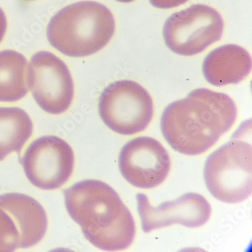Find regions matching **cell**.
Returning <instances> with one entry per match:
<instances>
[{"label": "cell", "instance_id": "10", "mask_svg": "<svg viewBox=\"0 0 252 252\" xmlns=\"http://www.w3.org/2000/svg\"><path fill=\"white\" fill-rule=\"evenodd\" d=\"M136 198L142 229L146 233L173 224L200 227L208 222L211 215V205L206 198L194 192L184 194L157 207L151 205L145 194L138 193Z\"/></svg>", "mask_w": 252, "mask_h": 252}, {"label": "cell", "instance_id": "19", "mask_svg": "<svg viewBox=\"0 0 252 252\" xmlns=\"http://www.w3.org/2000/svg\"><path fill=\"white\" fill-rule=\"evenodd\" d=\"M26 1H33V0H26Z\"/></svg>", "mask_w": 252, "mask_h": 252}, {"label": "cell", "instance_id": "7", "mask_svg": "<svg viewBox=\"0 0 252 252\" xmlns=\"http://www.w3.org/2000/svg\"><path fill=\"white\" fill-rule=\"evenodd\" d=\"M27 83L37 105L47 113L61 115L72 103L74 87L70 70L50 52H38L32 56Z\"/></svg>", "mask_w": 252, "mask_h": 252}, {"label": "cell", "instance_id": "16", "mask_svg": "<svg viewBox=\"0 0 252 252\" xmlns=\"http://www.w3.org/2000/svg\"><path fill=\"white\" fill-rule=\"evenodd\" d=\"M150 3L156 8L161 9L175 8L188 2L189 0H149Z\"/></svg>", "mask_w": 252, "mask_h": 252}, {"label": "cell", "instance_id": "6", "mask_svg": "<svg viewBox=\"0 0 252 252\" xmlns=\"http://www.w3.org/2000/svg\"><path fill=\"white\" fill-rule=\"evenodd\" d=\"M220 14L206 5L195 4L170 15L163 28L166 46L180 56L202 53L223 36Z\"/></svg>", "mask_w": 252, "mask_h": 252}, {"label": "cell", "instance_id": "3", "mask_svg": "<svg viewBox=\"0 0 252 252\" xmlns=\"http://www.w3.org/2000/svg\"><path fill=\"white\" fill-rule=\"evenodd\" d=\"M113 14L103 4L82 1L62 8L47 26L49 43L69 57H85L103 49L115 33Z\"/></svg>", "mask_w": 252, "mask_h": 252}, {"label": "cell", "instance_id": "17", "mask_svg": "<svg viewBox=\"0 0 252 252\" xmlns=\"http://www.w3.org/2000/svg\"><path fill=\"white\" fill-rule=\"evenodd\" d=\"M7 28V20L2 8L0 7V43L3 39Z\"/></svg>", "mask_w": 252, "mask_h": 252}, {"label": "cell", "instance_id": "5", "mask_svg": "<svg viewBox=\"0 0 252 252\" xmlns=\"http://www.w3.org/2000/svg\"><path fill=\"white\" fill-rule=\"evenodd\" d=\"M98 113L115 133L135 134L145 130L153 120V98L138 83L118 80L110 84L100 95Z\"/></svg>", "mask_w": 252, "mask_h": 252}, {"label": "cell", "instance_id": "11", "mask_svg": "<svg viewBox=\"0 0 252 252\" xmlns=\"http://www.w3.org/2000/svg\"><path fill=\"white\" fill-rule=\"evenodd\" d=\"M0 208L12 217L20 233L19 248L28 249L39 243L47 229L46 211L29 195L5 193L0 195Z\"/></svg>", "mask_w": 252, "mask_h": 252}, {"label": "cell", "instance_id": "18", "mask_svg": "<svg viewBox=\"0 0 252 252\" xmlns=\"http://www.w3.org/2000/svg\"><path fill=\"white\" fill-rule=\"evenodd\" d=\"M118 2H125V3H128V2H133L134 0H116Z\"/></svg>", "mask_w": 252, "mask_h": 252}, {"label": "cell", "instance_id": "13", "mask_svg": "<svg viewBox=\"0 0 252 252\" xmlns=\"http://www.w3.org/2000/svg\"><path fill=\"white\" fill-rule=\"evenodd\" d=\"M33 123L25 111L0 107V161L11 153H19L32 133Z\"/></svg>", "mask_w": 252, "mask_h": 252}, {"label": "cell", "instance_id": "1", "mask_svg": "<svg viewBox=\"0 0 252 252\" xmlns=\"http://www.w3.org/2000/svg\"><path fill=\"white\" fill-rule=\"evenodd\" d=\"M236 118L237 108L229 95L196 89L164 108L160 130L173 149L187 156H198L216 144Z\"/></svg>", "mask_w": 252, "mask_h": 252}, {"label": "cell", "instance_id": "15", "mask_svg": "<svg viewBox=\"0 0 252 252\" xmlns=\"http://www.w3.org/2000/svg\"><path fill=\"white\" fill-rule=\"evenodd\" d=\"M19 243L20 233L13 219L0 208V252H15Z\"/></svg>", "mask_w": 252, "mask_h": 252}, {"label": "cell", "instance_id": "12", "mask_svg": "<svg viewBox=\"0 0 252 252\" xmlns=\"http://www.w3.org/2000/svg\"><path fill=\"white\" fill-rule=\"evenodd\" d=\"M252 57L242 46L227 44L214 49L202 64L204 77L215 87L237 84L252 70Z\"/></svg>", "mask_w": 252, "mask_h": 252}, {"label": "cell", "instance_id": "8", "mask_svg": "<svg viewBox=\"0 0 252 252\" xmlns=\"http://www.w3.org/2000/svg\"><path fill=\"white\" fill-rule=\"evenodd\" d=\"M20 162L33 186L41 189H56L67 182L72 174L74 152L62 138L43 136L28 146Z\"/></svg>", "mask_w": 252, "mask_h": 252}, {"label": "cell", "instance_id": "9", "mask_svg": "<svg viewBox=\"0 0 252 252\" xmlns=\"http://www.w3.org/2000/svg\"><path fill=\"white\" fill-rule=\"evenodd\" d=\"M121 174L133 187L153 189L162 184L170 170L167 151L156 139L140 136L122 148L118 158Z\"/></svg>", "mask_w": 252, "mask_h": 252}, {"label": "cell", "instance_id": "4", "mask_svg": "<svg viewBox=\"0 0 252 252\" xmlns=\"http://www.w3.org/2000/svg\"><path fill=\"white\" fill-rule=\"evenodd\" d=\"M252 120L239 126L230 140L211 153L204 168L208 191L228 204L247 199L252 192Z\"/></svg>", "mask_w": 252, "mask_h": 252}, {"label": "cell", "instance_id": "2", "mask_svg": "<svg viewBox=\"0 0 252 252\" xmlns=\"http://www.w3.org/2000/svg\"><path fill=\"white\" fill-rule=\"evenodd\" d=\"M64 196L67 213L94 246L118 252L133 243L136 235L133 215L108 184L82 180L64 190Z\"/></svg>", "mask_w": 252, "mask_h": 252}, {"label": "cell", "instance_id": "14", "mask_svg": "<svg viewBox=\"0 0 252 252\" xmlns=\"http://www.w3.org/2000/svg\"><path fill=\"white\" fill-rule=\"evenodd\" d=\"M27 67L28 60L18 52H0V102H16L28 94Z\"/></svg>", "mask_w": 252, "mask_h": 252}]
</instances>
